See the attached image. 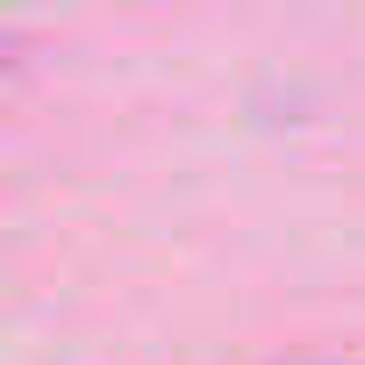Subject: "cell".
I'll return each mask as SVG.
<instances>
[]
</instances>
